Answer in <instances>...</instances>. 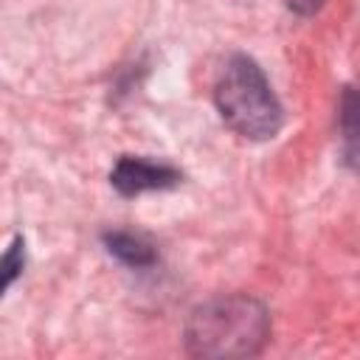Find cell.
Listing matches in <instances>:
<instances>
[{
  "label": "cell",
  "instance_id": "3957f363",
  "mask_svg": "<svg viewBox=\"0 0 360 360\" xmlns=\"http://www.w3.org/2000/svg\"><path fill=\"white\" fill-rule=\"evenodd\" d=\"M183 183V172L169 160L143 155H121L110 172V186L121 197H138L146 191H169Z\"/></svg>",
  "mask_w": 360,
  "mask_h": 360
},
{
  "label": "cell",
  "instance_id": "5b68a950",
  "mask_svg": "<svg viewBox=\"0 0 360 360\" xmlns=\"http://www.w3.org/2000/svg\"><path fill=\"white\" fill-rule=\"evenodd\" d=\"M101 242L112 259H118L121 264H127L132 270H143V267H152L158 262V250H155L152 239L138 233V231H127V228L104 231Z\"/></svg>",
  "mask_w": 360,
  "mask_h": 360
},
{
  "label": "cell",
  "instance_id": "7a4b0ae2",
  "mask_svg": "<svg viewBox=\"0 0 360 360\" xmlns=\"http://www.w3.org/2000/svg\"><path fill=\"white\" fill-rule=\"evenodd\" d=\"M214 107L228 129L248 141H270L284 127V107L256 59L233 53L217 82Z\"/></svg>",
  "mask_w": 360,
  "mask_h": 360
},
{
  "label": "cell",
  "instance_id": "6da1fadb",
  "mask_svg": "<svg viewBox=\"0 0 360 360\" xmlns=\"http://www.w3.org/2000/svg\"><path fill=\"white\" fill-rule=\"evenodd\" d=\"M270 338L267 307L245 292L217 295L191 309L183 340L194 357H253Z\"/></svg>",
  "mask_w": 360,
  "mask_h": 360
},
{
  "label": "cell",
  "instance_id": "8992f818",
  "mask_svg": "<svg viewBox=\"0 0 360 360\" xmlns=\"http://www.w3.org/2000/svg\"><path fill=\"white\" fill-rule=\"evenodd\" d=\"M22 267H25V239L17 233L3 256V290H8L14 284V278L22 273Z\"/></svg>",
  "mask_w": 360,
  "mask_h": 360
},
{
  "label": "cell",
  "instance_id": "52a82bcc",
  "mask_svg": "<svg viewBox=\"0 0 360 360\" xmlns=\"http://www.w3.org/2000/svg\"><path fill=\"white\" fill-rule=\"evenodd\" d=\"M290 3V8H295V11H301V14H309V11H315L323 0H287Z\"/></svg>",
  "mask_w": 360,
  "mask_h": 360
},
{
  "label": "cell",
  "instance_id": "277c9868",
  "mask_svg": "<svg viewBox=\"0 0 360 360\" xmlns=\"http://www.w3.org/2000/svg\"><path fill=\"white\" fill-rule=\"evenodd\" d=\"M338 132H340V160L349 172L360 174V90L343 87L338 101Z\"/></svg>",
  "mask_w": 360,
  "mask_h": 360
}]
</instances>
